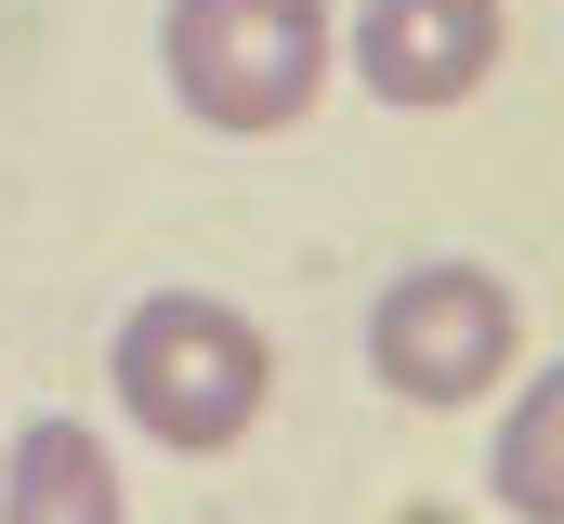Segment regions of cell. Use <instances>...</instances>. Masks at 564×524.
Returning <instances> with one entry per match:
<instances>
[{
  "label": "cell",
  "instance_id": "5b68a950",
  "mask_svg": "<svg viewBox=\"0 0 564 524\" xmlns=\"http://www.w3.org/2000/svg\"><path fill=\"white\" fill-rule=\"evenodd\" d=\"M0 524H132V485L93 419H26L0 446Z\"/></svg>",
  "mask_w": 564,
  "mask_h": 524
},
{
  "label": "cell",
  "instance_id": "3957f363",
  "mask_svg": "<svg viewBox=\"0 0 564 524\" xmlns=\"http://www.w3.org/2000/svg\"><path fill=\"white\" fill-rule=\"evenodd\" d=\"M525 354V302L499 262H408L368 302V368L394 406H486Z\"/></svg>",
  "mask_w": 564,
  "mask_h": 524
},
{
  "label": "cell",
  "instance_id": "8992f818",
  "mask_svg": "<svg viewBox=\"0 0 564 524\" xmlns=\"http://www.w3.org/2000/svg\"><path fill=\"white\" fill-rule=\"evenodd\" d=\"M486 499L512 524H564V354L499 406V446H486Z\"/></svg>",
  "mask_w": 564,
  "mask_h": 524
},
{
  "label": "cell",
  "instance_id": "6da1fadb",
  "mask_svg": "<svg viewBox=\"0 0 564 524\" xmlns=\"http://www.w3.org/2000/svg\"><path fill=\"white\" fill-rule=\"evenodd\" d=\"M106 393H119V419H132L144 446L224 459L263 419V393H276V341L224 288H144L132 315H119V341H106Z\"/></svg>",
  "mask_w": 564,
  "mask_h": 524
},
{
  "label": "cell",
  "instance_id": "7a4b0ae2",
  "mask_svg": "<svg viewBox=\"0 0 564 524\" xmlns=\"http://www.w3.org/2000/svg\"><path fill=\"white\" fill-rule=\"evenodd\" d=\"M158 79L197 131H289L341 79V13L328 0H171Z\"/></svg>",
  "mask_w": 564,
  "mask_h": 524
},
{
  "label": "cell",
  "instance_id": "277c9868",
  "mask_svg": "<svg viewBox=\"0 0 564 524\" xmlns=\"http://www.w3.org/2000/svg\"><path fill=\"white\" fill-rule=\"evenodd\" d=\"M499 53H512V13L499 0H355V26H341V66L381 106H408V119L473 106L499 79Z\"/></svg>",
  "mask_w": 564,
  "mask_h": 524
}]
</instances>
